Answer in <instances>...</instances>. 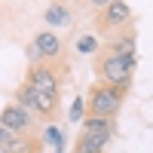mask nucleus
Listing matches in <instances>:
<instances>
[{
  "mask_svg": "<svg viewBox=\"0 0 153 153\" xmlns=\"http://www.w3.org/2000/svg\"><path fill=\"white\" fill-rule=\"evenodd\" d=\"M46 141H49V144H55L58 153H61V147H65V144H61V132L55 129V126H49V129H46Z\"/></svg>",
  "mask_w": 153,
  "mask_h": 153,
  "instance_id": "obj_14",
  "label": "nucleus"
},
{
  "mask_svg": "<svg viewBox=\"0 0 153 153\" xmlns=\"http://www.w3.org/2000/svg\"><path fill=\"white\" fill-rule=\"evenodd\" d=\"M104 138H89V135H80L76 138V144H74V153H101L104 150Z\"/></svg>",
  "mask_w": 153,
  "mask_h": 153,
  "instance_id": "obj_11",
  "label": "nucleus"
},
{
  "mask_svg": "<svg viewBox=\"0 0 153 153\" xmlns=\"http://www.w3.org/2000/svg\"><path fill=\"white\" fill-rule=\"evenodd\" d=\"M89 3H92V6H95V9H104V6H107V3H110V0H89Z\"/></svg>",
  "mask_w": 153,
  "mask_h": 153,
  "instance_id": "obj_17",
  "label": "nucleus"
},
{
  "mask_svg": "<svg viewBox=\"0 0 153 153\" xmlns=\"http://www.w3.org/2000/svg\"><path fill=\"white\" fill-rule=\"evenodd\" d=\"M0 123H3L12 135H28V129H31L34 120H31V110H25L19 104H6L3 113H0Z\"/></svg>",
  "mask_w": 153,
  "mask_h": 153,
  "instance_id": "obj_5",
  "label": "nucleus"
},
{
  "mask_svg": "<svg viewBox=\"0 0 153 153\" xmlns=\"http://www.w3.org/2000/svg\"><path fill=\"white\" fill-rule=\"evenodd\" d=\"M113 132V120H104V117H86L83 120V132L80 135H89V138H110Z\"/></svg>",
  "mask_w": 153,
  "mask_h": 153,
  "instance_id": "obj_8",
  "label": "nucleus"
},
{
  "mask_svg": "<svg viewBox=\"0 0 153 153\" xmlns=\"http://www.w3.org/2000/svg\"><path fill=\"white\" fill-rule=\"evenodd\" d=\"M12 138H16V135H12V132L6 129V126L0 123V144H6V141H12Z\"/></svg>",
  "mask_w": 153,
  "mask_h": 153,
  "instance_id": "obj_16",
  "label": "nucleus"
},
{
  "mask_svg": "<svg viewBox=\"0 0 153 153\" xmlns=\"http://www.w3.org/2000/svg\"><path fill=\"white\" fill-rule=\"evenodd\" d=\"M6 153H40V144L31 135H16L12 141H6Z\"/></svg>",
  "mask_w": 153,
  "mask_h": 153,
  "instance_id": "obj_9",
  "label": "nucleus"
},
{
  "mask_svg": "<svg viewBox=\"0 0 153 153\" xmlns=\"http://www.w3.org/2000/svg\"><path fill=\"white\" fill-rule=\"evenodd\" d=\"M37 49V55H40V61H55L61 55V40H58V34L52 31H40V34H34V43Z\"/></svg>",
  "mask_w": 153,
  "mask_h": 153,
  "instance_id": "obj_6",
  "label": "nucleus"
},
{
  "mask_svg": "<svg viewBox=\"0 0 153 153\" xmlns=\"http://www.w3.org/2000/svg\"><path fill=\"white\" fill-rule=\"evenodd\" d=\"M74 22V9L68 0H52L46 9V25H52V28H68Z\"/></svg>",
  "mask_w": 153,
  "mask_h": 153,
  "instance_id": "obj_7",
  "label": "nucleus"
},
{
  "mask_svg": "<svg viewBox=\"0 0 153 153\" xmlns=\"http://www.w3.org/2000/svg\"><path fill=\"white\" fill-rule=\"evenodd\" d=\"M83 110H86V101H83V98H76V101H74V107H71V123L83 120Z\"/></svg>",
  "mask_w": 153,
  "mask_h": 153,
  "instance_id": "obj_15",
  "label": "nucleus"
},
{
  "mask_svg": "<svg viewBox=\"0 0 153 153\" xmlns=\"http://www.w3.org/2000/svg\"><path fill=\"white\" fill-rule=\"evenodd\" d=\"M61 76H65V68L55 65V61H37L28 71V80L25 86H31L37 95H49V98H58V86H61Z\"/></svg>",
  "mask_w": 153,
  "mask_h": 153,
  "instance_id": "obj_3",
  "label": "nucleus"
},
{
  "mask_svg": "<svg viewBox=\"0 0 153 153\" xmlns=\"http://www.w3.org/2000/svg\"><path fill=\"white\" fill-rule=\"evenodd\" d=\"M98 76L104 86H113V89H126L129 92L132 86V74H135V58L129 55H120V52H110V49H98Z\"/></svg>",
  "mask_w": 153,
  "mask_h": 153,
  "instance_id": "obj_1",
  "label": "nucleus"
},
{
  "mask_svg": "<svg viewBox=\"0 0 153 153\" xmlns=\"http://www.w3.org/2000/svg\"><path fill=\"white\" fill-rule=\"evenodd\" d=\"M107 49H110V52H120V55H129V58H135V34H132V31H126L123 37L110 40V43H107Z\"/></svg>",
  "mask_w": 153,
  "mask_h": 153,
  "instance_id": "obj_10",
  "label": "nucleus"
},
{
  "mask_svg": "<svg viewBox=\"0 0 153 153\" xmlns=\"http://www.w3.org/2000/svg\"><path fill=\"white\" fill-rule=\"evenodd\" d=\"M0 153H6V144H0Z\"/></svg>",
  "mask_w": 153,
  "mask_h": 153,
  "instance_id": "obj_18",
  "label": "nucleus"
},
{
  "mask_svg": "<svg viewBox=\"0 0 153 153\" xmlns=\"http://www.w3.org/2000/svg\"><path fill=\"white\" fill-rule=\"evenodd\" d=\"M98 49L101 46H98V37L95 34H83L80 40H76V52H80V55H95Z\"/></svg>",
  "mask_w": 153,
  "mask_h": 153,
  "instance_id": "obj_12",
  "label": "nucleus"
},
{
  "mask_svg": "<svg viewBox=\"0 0 153 153\" xmlns=\"http://www.w3.org/2000/svg\"><path fill=\"white\" fill-rule=\"evenodd\" d=\"M34 101H37V98H34V89L22 83V89L16 92V104H19V107H25V110H34Z\"/></svg>",
  "mask_w": 153,
  "mask_h": 153,
  "instance_id": "obj_13",
  "label": "nucleus"
},
{
  "mask_svg": "<svg viewBox=\"0 0 153 153\" xmlns=\"http://www.w3.org/2000/svg\"><path fill=\"white\" fill-rule=\"evenodd\" d=\"M123 101H126V89H113V86H92L89 89V98H86V110L89 117H104V120H113L117 113L123 110Z\"/></svg>",
  "mask_w": 153,
  "mask_h": 153,
  "instance_id": "obj_2",
  "label": "nucleus"
},
{
  "mask_svg": "<svg viewBox=\"0 0 153 153\" xmlns=\"http://www.w3.org/2000/svg\"><path fill=\"white\" fill-rule=\"evenodd\" d=\"M132 25V6L126 0H110L104 9H98V28L101 31H120Z\"/></svg>",
  "mask_w": 153,
  "mask_h": 153,
  "instance_id": "obj_4",
  "label": "nucleus"
}]
</instances>
